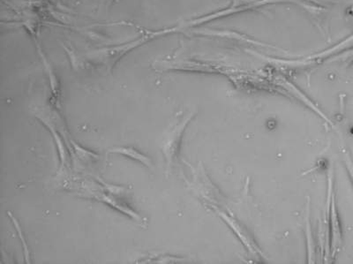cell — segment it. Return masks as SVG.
<instances>
[{"mask_svg":"<svg viewBox=\"0 0 353 264\" xmlns=\"http://www.w3.org/2000/svg\"><path fill=\"white\" fill-rule=\"evenodd\" d=\"M108 153L110 154H118L125 156V158L130 159L137 161L141 165L146 166L148 168L152 167L153 163L149 156L144 155L143 153L139 152L137 149L132 147H116L110 149Z\"/></svg>","mask_w":353,"mask_h":264,"instance_id":"obj_3","label":"cell"},{"mask_svg":"<svg viewBox=\"0 0 353 264\" xmlns=\"http://www.w3.org/2000/svg\"><path fill=\"white\" fill-rule=\"evenodd\" d=\"M176 28H168V30L146 31L134 40L130 41L119 46L112 47V49H107L105 51L93 53L92 57L90 59L93 61V64L105 65L107 70L110 71L114 65L118 63L119 59L124 57L132 50L137 49L138 47L145 45L150 41L159 39L162 36L172 33L175 30Z\"/></svg>","mask_w":353,"mask_h":264,"instance_id":"obj_1","label":"cell"},{"mask_svg":"<svg viewBox=\"0 0 353 264\" xmlns=\"http://www.w3.org/2000/svg\"><path fill=\"white\" fill-rule=\"evenodd\" d=\"M185 123H187V121L176 125L170 132L169 134L167 135V137L163 141L162 152L163 155H165L168 172L173 165L176 153H178L179 137H181L182 131L184 130Z\"/></svg>","mask_w":353,"mask_h":264,"instance_id":"obj_2","label":"cell"},{"mask_svg":"<svg viewBox=\"0 0 353 264\" xmlns=\"http://www.w3.org/2000/svg\"><path fill=\"white\" fill-rule=\"evenodd\" d=\"M8 216L10 218L12 225H14V228L17 229V234L19 235V238H20L22 247H23V253L25 257V262L27 263H30V250H28V247L27 244L26 240H25V237L23 234H22L21 228L20 227V225L17 221V219H15V216L12 215V212H8Z\"/></svg>","mask_w":353,"mask_h":264,"instance_id":"obj_5","label":"cell"},{"mask_svg":"<svg viewBox=\"0 0 353 264\" xmlns=\"http://www.w3.org/2000/svg\"><path fill=\"white\" fill-rule=\"evenodd\" d=\"M40 119L41 122L46 125L47 128H48L50 133H52L53 138H54V141L56 143L57 147H58L59 150V159H61V170L64 169L66 165H68V150H66V148L64 143V141H63L61 134H59V131L56 130L52 122L49 121L48 119H44L42 117H37Z\"/></svg>","mask_w":353,"mask_h":264,"instance_id":"obj_4","label":"cell"},{"mask_svg":"<svg viewBox=\"0 0 353 264\" xmlns=\"http://www.w3.org/2000/svg\"><path fill=\"white\" fill-rule=\"evenodd\" d=\"M352 176H353V174H352Z\"/></svg>","mask_w":353,"mask_h":264,"instance_id":"obj_6","label":"cell"}]
</instances>
